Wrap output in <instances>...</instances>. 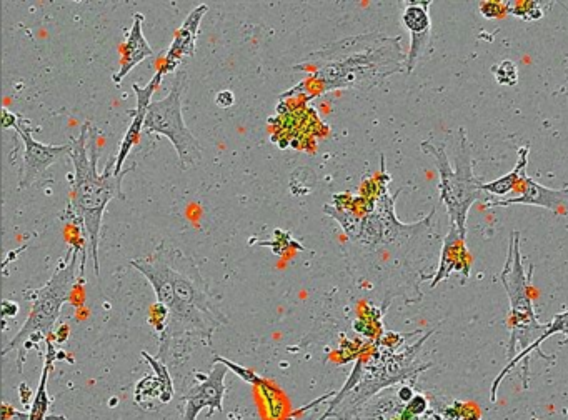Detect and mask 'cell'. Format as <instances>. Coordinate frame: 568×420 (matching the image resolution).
<instances>
[{
  "instance_id": "26",
  "label": "cell",
  "mask_w": 568,
  "mask_h": 420,
  "mask_svg": "<svg viewBox=\"0 0 568 420\" xmlns=\"http://www.w3.org/2000/svg\"><path fill=\"white\" fill-rule=\"evenodd\" d=\"M480 14L487 17V19H497L500 15L507 14L505 2H495V0L480 2Z\"/></svg>"
},
{
  "instance_id": "13",
  "label": "cell",
  "mask_w": 568,
  "mask_h": 420,
  "mask_svg": "<svg viewBox=\"0 0 568 420\" xmlns=\"http://www.w3.org/2000/svg\"><path fill=\"white\" fill-rule=\"evenodd\" d=\"M207 10H209V5L200 4L199 7H195L187 15L184 24L180 25L179 30L175 32L174 40H172V44L165 54L164 62L160 65V70L165 75L174 72V70L177 72L184 65V60L187 57H194L195 45H197V39H199L200 22L207 14Z\"/></svg>"
},
{
  "instance_id": "21",
  "label": "cell",
  "mask_w": 568,
  "mask_h": 420,
  "mask_svg": "<svg viewBox=\"0 0 568 420\" xmlns=\"http://www.w3.org/2000/svg\"><path fill=\"white\" fill-rule=\"evenodd\" d=\"M507 14L515 15L522 20H539L544 17V10L540 9L539 2H505Z\"/></svg>"
},
{
  "instance_id": "1",
  "label": "cell",
  "mask_w": 568,
  "mask_h": 420,
  "mask_svg": "<svg viewBox=\"0 0 568 420\" xmlns=\"http://www.w3.org/2000/svg\"><path fill=\"white\" fill-rule=\"evenodd\" d=\"M130 265L149 280L157 304L167 310L159 359L167 367L182 365L197 345L210 349L215 330L229 319L215 304L194 259L177 247L160 245L154 254L130 260Z\"/></svg>"
},
{
  "instance_id": "33",
  "label": "cell",
  "mask_w": 568,
  "mask_h": 420,
  "mask_svg": "<svg viewBox=\"0 0 568 420\" xmlns=\"http://www.w3.org/2000/svg\"><path fill=\"white\" fill-rule=\"evenodd\" d=\"M229 420H244L240 415L235 414V412H230Z\"/></svg>"
},
{
  "instance_id": "3",
  "label": "cell",
  "mask_w": 568,
  "mask_h": 420,
  "mask_svg": "<svg viewBox=\"0 0 568 420\" xmlns=\"http://www.w3.org/2000/svg\"><path fill=\"white\" fill-rule=\"evenodd\" d=\"M94 125L84 122L77 139L70 140L69 157L74 164V182H72V195H70L67 214L70 219L82 222L87 240H89L90 255L94 260L95 274L99 275V239L100 227L104 212L110 200H125L122 190L124 175L135 169L132 164L124 169L122 174H115V159L110 160L104 172L97 170L99 150L95 140Z\"/></svg>"
},
{
  "instance_id": "16",
  "label": "cell",
  "mask_w": 568,
  "mask_h": 420,
  "mask_svg": "<svg viewBox=\"0 0 568 420\" xmlns=\"http://www.w3.org/2000/svg\"><path fill=\"white\" fill-rule=\"evenodd\" d=\"M555 334H564L567 339L562 340L560 345L564 347V345H568V310L564 312V314H557L554 315V319L549 324H545V332L544 334L540 335L539 340L535 342V344L530 345L529 349L522 352V354L517 355L512 362L505 365L504 370L500 372L497 377H495L494 384H492V390H490V400L492 402H497V394H499V387L502 382H504L505 375L512 372L515 365L519 364V362H524V389H529V362H530V355L534 354V352H539L540 357H544V359L550 360V362H554V357H549V355L542 354L540 352V347L544 344L545 340H549L552 335Z\"/></svg>"
},
{
  "instance_id": "31",
  "label": "cell",
  "mask_w": 568,
  "mask_h": 420,
  "mask_svg": "<svg viewBox=\"0 0 568 420\" xmlns=\"http://www.w3.org/2000/svg\"><path fill=\"white\" fill-rule=\"evenodd\" d=\"M19 392L20 402H22V404L24 405L29 404L30 397L34 399V395H32V392H30L29 385L25 384V382H22V384L19 385Z\"/></svg>"
},
{
  "instance_id": "30",
  "label": "cell",
  "mask_w": 568,
  "mask_h": 420,
  "mask_svg": "<svg viewBox=\"0 0 568 420\" xmlns=\"http://www.w3.org/2000/svg\"><path fill=\"white\" fill-rule=\"evenodd\" d=\"M17 117H19V115L12 114L9 110L4 109V112H2V127H4V129L14 127L15 122H17Z\"/></svg>"
},
{
  "instance_id": "23",
  "label": "cell",
  "mask_w": 568,
  "mask_h": 420,
  "mask_svg": "<svg viewBox=\"0 0 568 420\" xmlns=\"http://www.w3.org/2000/svg\"><path fill=\"white\" fill-rule=\"evenodd\" d=\"M492 72L500 85H517L519 82V67L512 60H504L494 65Z\"/></svg>"
},
{
  "instance_id": "8",
  "label": "cell",
  "mask_w": 568,
  "mask_h": 420,
  "mask_svg": "<svg viewBox=\"0 0 568 420\" xmlns=\"http://www.w3.org/2000/svg\"><path fill=\"white\" fill-rule=\"evenodd\" d=\"M12 129L17 132L22 142H24V164L19 174V190L27 189L59 159L60 155H69L72 145H49L42 144L34 139V132L40 127H32L29 120L24 117H17Z\"/></svg>"
},
{
  "instance_id": "15",
  "label": "cell",
  "mask_w": 568,
  "mask_h": 420,
  "mask_svg": "<svg viewBox=\"0 0 568 420\" xmlns=\"http://www.w3.org/2000/svg\"><path fill=\"white\" fill-rule=\"evenodd\" d=\"M474 264V257L470 254L465 244V235L460 234L459 229L450 225L449 234L445 237L444 245H442V252H440V264L437 269V274L432 277V287L442 282V280L449 279L452 272H459L464 275V280L469 279L470 270Z\"/></svg>"
},
{
  "instance_id": "10",
  "label": "cell",
  "mask_w": 568,
  "mask_h": 420,
  "mask_svg": "<svg viewBox=\"0 0 568 420\" xmlns=\"http://www.w3.org/2000/svg\"><path fill=\"white\" fill-rule=\"evenodd\" d=\"M140 355L152 367L154 375H145L144 379H140L135 385V404L145 412H155L172 400L174 384H172L169 367L159 357H152L145 350H142Z\"/></svg>"
},
{
  "instance_id": "27",
  "label": "cell",
  "mask_w": 568,
  "mask_h": 420,
  "mask_svg": "<svg viewBox=\"0 0 568 420\" xmlns=\"http://www.w3.org/2000/svg\"><path fill=\"white\" fill-rule=\"evenodd\" d=\"M0 412H2V417H0L2 420H30V415L27 412H19L12 405L7 404V402L2 404Z\"/></svg>"
},
{
  "instance_id": "29",
  "label": "cell",
  "mask_w": 568,
  "mask_h": 420,
  "mask_svg": "<svg viewBox=\"0 0 568 420\" xmlns=\"http://www.w3.org/2000/svg\"><path fill=\"white\" fill-rule=\"evenodd\" d=\"M2 315L5 317H15V315L19 314V305L12 302V300H4L2 302Z\"/></svg>"
},
{
  "instance_id": "20",
  "label": "cell",
  "mask_w": 568,
  "mask_h": 420,
  "mask_svg": "<svg viewBox=\"0 0 568 420\" xmlns=\"http://www.w3.org/2000/svg\"><path fill=\"white\" fill-rule=\"evenodd\" d=\"M432 407L435 409V412H432L435 420H484L479 407L472 402L454 400L450 404H445V402L434 399Z\"/></svg>"
},
{
  "instance_id": "6",
  "label": "cell",
  "mask_w": 568,
  "mask_h": 420,
  "mask_svg": "<svg viewBox=\"0 0 568 420\" xmlns=\"http://www.w3.org/2000/svg\"><path fill=\"white\" fill-rule=\"evenodd\" d=\"M532 275L534 265H530L529 274L525 272L522 252H520V234H510L509 254L500 280L504 284L510 300V340L507 350V364L529 349L545 332V324H540L534 310L532 299Z\"/></svg>"
},
{
  "instance_id": "18",
  "label": "cell",
  "mask_w": 568,
  "mask_h": 420,
  "mask_svg": "<svg viewBox=\"0 0 568 420\" xmlns=\"http://www.w3.org/2000/svg\"><path fill=\"white\" fill-rule=\"evenodd\" d=\"M45 342H47V354H45L44 369H42V375H40L39 389L34 394L32 404L29 405L30 420H69L62 415H49L52 399L47 392V380H49L50 370L54 369L57 350H55L52 337L45 339Z\"/></svg>"
},
{
  "instance_id": "14",
  "label": "cell",
  "mask_w": 568,
  "mask_h": 420,
  "mask_svg": "<svg viewBox=\"0 0 568 420\" xmlns=\"http://www.w3.org/2000/svg\"><path fill=\"white\" fill-rule=\"evenodd\" d=\"M430 2H409L402 14L405 29L410 32V50L407 54V74H412L415 65L430 42L432 20H430Z\"/></svg>"
},
{
  "instance_id": "7",
  "label": "cell",
  "mask_w": 568,
  "mask_h": 420,
  "mask_svg": "<svg viewBox=\"0 0 568 420\" xmlns=\"http://www.w3.org/2000/svg\"><path fill=\"white\" fill-rule=\"evenodd\" d=\"M187 80L189 74L182 65L175 72L174 84L170 87L169 94L165 95L164 99L155 100L150 104L144 125V134L164 135L170 140L182 170L194 169L204 159L202 145L190 132L182 115V95L187 87Z\"/></svg>"
},
{
  "instance_id": "12",
  "label": "cell",
  "mask_w": 568,
  "mask_h": 420,
  "mask_svg": "<svg viewBox=\"0 0 568 420\" xmlns=\"http://www.w3.org/2000/svg\"><path fill=\"white\" fill-rule=\"evenodd\" d=\"M517 197L510 199L487 200V207H509V205H537L549 209L557 215H568V184L564 189H549L545 185L535 182L532 177H525L524 182L517 190Z\"/></svg>"
},
{
  "instance_id": "32",
  "label": "cell",
  "mask_w": 568,
  "mask_h": 420,
  "mask_svg": "<svg viewBox=\"0 0 568 420\" xmlns=\"http://www.w3.org/2000/svg\"><path fill=\"white\" fill-rule=\"evenodd\" d=\"M399 397L402 402L409 404L410 400L415 397L414 390L410 389V387H402V389L399 390Z\"/></svg>"
},
{
  "instance_id": "22",
  "label": "cell",
  "mask_w": 568,
  "mask_h": 420,
  "mask_svg": "<svg viewBox=\"0 0 568 420\" xmlns=\"http://www.w3.org/2000/svg\"><path fill=\"white\" fill-rule=\"evenodd\" d=\"M260 390V394L264 397L265 405H267V412H269L270 419L279 420L282 419V410H284V404H282V399H280L279 392L272 387V385L264 379V382L257 387Z\"/></svg>"
},
{
  "instance_id": "34",
  "label": "cell",
  "mask_w": 568,
  "mask_h": 420,
  "mask_svg": "<svg viewBox=\"0 0 568 420\" xmlns=\"http://www.w3.org/2000/svg\"><path fill=\"white\" fill-rule=\"evenodd\" d=\"M530 420H539V417H535V415H534V417H532V419H530Z\"/></svg>"
},
{
  "instance_id": "11",
  "label": "cell",
  "mask_w": 568,
  "mask_h": 420,
  "mask_svg": "<svg viewBox=\"0 0 568 420\" xmlns=\"http://www.w3.org/2000/svg\"><path fill=\"white\" fill-rule=\"evenodd\" d=\"M164 77V72L159 69L144 89L137 84H132V90L137 95V107L129 112L132 122L125 132L124 139L119 144V152L115 155V174L117 175L124 172L125 160L129 157L130 150L134 149V145L139 142L140 135L144 134L145 119H147V112H149L150 104H152V95H154Z\"/></svg>"
},
{
  "instance_id": "2",
  "label": "cell",
  "mask_w": 568,
  "mask_h": 420,
  "mask_svg": "<svg viewBox=\"0 0 568 420\" xmlns=\"http://www.w3.org/2000/svg\"><path fill=\"white\" fill-rule=\"evenodd\" d=\"M400 42L402 37L372 32L327 45L294 65V70L305 72L307 77L280 99L312 100L332 90H369L384 84L392 75L407 72V55Z\"/></svg>"
},
{
  "instance_id": "9",
  "label": "cell",
  "mask_w": 568,
  "mask_h": 420,
  "mask_svg": "<svg viewBox=\"0 0 568 420\" xmlns=\"http://www.w3.org/2000/svg\"><path fill=\"white\" fill-rule=\"evenodd\" d=\"M227 367L220 362H215L209 374L195 372V384L190 385V389L182 397L184 405V419L197 420L202 410H209V417L214 412H224V399L227 394L225 387V377H227Z\"/></svg>"
},
{
  "instance_id": "17",
  "label": "cell",
  "mask_w": 568,
  "mask_h": 420,
  "mask_svg": "<svg viewBox=\"0 0 568 420\" xmlns=\"http://www.w3.org/2000/svg\"><path fill=\"white\" fill-rule=\"evenodd\" d=\"M142 25H144V15L135 14L129 34H127L124 44L120 47L119 70L112 75L115 85L122 84V80L132 72L134 67H137L142 60L154 55V50L150 47L149 40L145 39Z\"/></svg>"
},
{
  "instance_id": "25",
  "label": "cell",
  "mask_w": 568,
  "mask_h": 420,
  "mask_svg": "<svg viewBox=\"0 0 568 420\" xmlns=\"http://www.w3.org/2000/svg\"><path fill=\"white\" fill-rule=\"evenodd\" d=\"M429 410V400L424 395H415L409 404L405 405V409L400 414V420H419L422 415L427 414Z\"/></svg>"
},
{
  "instance_id": "4",
  "label": "cell",
  "mask_w": 568,
  "mask_h": 420,
  "mask_svg": "<svg viewBox=\"0 0 568 420\" xmlns=\"http://www.w3.org/2000/svg\"><path fill=\"white\" fill-rule=\"evenodd\" d=\"M79 259V247L69 249L65 264L60 265L57 272L47 280V284L30 294L32 309H30L29 317L25 319L19 332L14 335V339L10 340L0 352L2 357H5L10 352L19 350L17 367H19L20 374L24 369V349L29 350L30 340L34 339V335H42L44 339L54 337L52 330L59 319L60 309L65 302H69L70 295L74 292L77 274H79Z\"/></svg>"
},
{
  "instance_id": "19",
  "label": "cell",
  "mask_w": 568,
  "mask_h": 420,
  "mask_svg": "<svg viewBox=\"0 0 568 420\" xmlns=\"http://www.w3.org/2000/svg\"><path fill=\"white\" fill-rule=\"evenodd\" d=\"M529 154L530 145L520 147L519 160H517V165H515L514 170L504 175V177L494 180V182H482V184H480V190L487 192V194L497 195V197H500V195H509L510 192H517L522 182H524L525 177H527Z\"/></svg>"
},
{
  "instance_id": "5",
  "label": "cell",
  "mask_w": 568,
  "mask_h": 420,
  "mask_svg": "<svg viewBox=\"0 0 568 420\" xmlns=\"http://www.w3.org/2000/svg\"><path fill=\"white\" fill-rule=\"evenodd\" d=\"M459 135L460 145L455 155V164H450L444 145L425 140L420 144V149L435 159L440 175V200L447 209L450 225L457 227L460 234L467 235V217L470 207L482 197V180L474 175V160L464 127H460Z\"/></svg>"
},
{
  "instance_id": "28",
  "label": "cell",
  "mask_w": 568,
  "mask_h": 420,
  "mask_svg": "<svg viewBox=\"0 0 568 420\" xmlns=\"http://www.w3.org/2000/svg\"><path fill=\"white\" fill-rule=\"evenodd\" d=\"M235 99L234 94L230 90H222L215 97V104L219 105L220 109H227V107H232L234 105Z\"/></svg>"
},
{
  "instance_id": "24",
  "label": "cell",
  "mask_w": 568,
  "mask_h": 420,
  "mask_svg": "<svg viewBox=\"0 0 568 420\" xmlns=\"http://www.w3.org/2000/svg\"><path fill=\"white\" fill-rule=\"evenodd\" d=\"M215 362H220L224 364L227 369L232 370L234 374L239 375L240 379L245 380L247 384L255 385V387H260V384L264 382V377H260L259 374H255L254 370L247 369V367H242V365L235 364L232 360L225 359L222 355H215Z\"/></svg>"
}]
</instances>
